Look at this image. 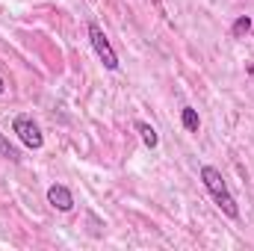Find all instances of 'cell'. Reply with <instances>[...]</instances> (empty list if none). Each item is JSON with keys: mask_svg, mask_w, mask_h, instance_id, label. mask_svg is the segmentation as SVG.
Returning <instances> with one entry per match:
<instances>
[{"mask_svg": "<svg viewBox=\"0 0 254 251\" xmlns=\"http://www.w3.org/2000/svg\"><path fill=\"white\" fill-rule=\"evenodd\" d=\"M12 133H18V139H21L27 148H33V151H39V148L45 145L42 130H39V125H36L30 116H18V119L12 122Z\"/></svg>", "mask_w": 254, "mask_h": 251, "instance_id": "cell-3", "label": "cell"}, {"mask_svg": "<svg viewBox=\"0 0 254 251\" xmlns=\"http://www.w3.org/2000/svg\"><path fill=\"white\" fill-rule=\"evenodd\" d=\"M48 204H51L54 210H60V213H68V210L74 207V195L68 192V187L54 184V187H48Z\"/></svg>", "mask_w": 254, "mask_h": 251, "instance_id": "cell-4", "label": "cell"}, {"mask_svg": "<svg viewBox=\"0 0 254 251\" xmlns=\"http://www.w3.org/2000/svg\"><path fill=\"white\" fill-rule=\"evenodd\" d=\"M136 130H139V136H142V142H145V148H157L160 145V136H157V130L148 125V122H136Z\"/></svg>", "mask_w": 254, "mask_h": 251, "instance_id": "cell-5", "label": "cell"}, {"mask_svg": "<svg viewBox=\"0 0 254 251\" xmlns=\"http://www.w3.org/2000/svg\"><path fill=\"white\" fill-rule=\"evenodd\" d=\"M3 89H6V83H3V77H0V95H3Z\"/></svg>", "mask_w": 254, "mask_h": 251, "instance_id": "cell-9", "label": "cell"}, {"mask_svg": "<svg viewBox=\"0 0 254 251\" xmlns=\"http://www.w3.org/2000/svg\"><path fill=\"white\" fill-rule=\"evenodd\" d=\"M0 157H3V160H9V163H18V160H21L18 148H15V145H12L3 133H0Z\"/></svg>", "mask_w": 254, "mask_h": 251, "instance_id": "cell-8", "label": "cell"}, {"mask_svg": "<svg viewBox=\"0 0 254 251\" xmlns=\"http://www.w3.org/2000/svg\"><path fill=\"white\" fill-rule=\"evenodd\" d=\"M89 42H92L98 60L104 63L107 71H116V68H119V57H116V51H113V45H110V39H107V33L101 30L98 21H89Z\"/></svg>", "mask_w": 254, "mask_h": 251, "instance_id": "cell-2", "label": "cell"}, {"mask_svg": "<svg viewBox=\"0 0 254 251\" xmlns=\"http://www.w3.org/2000/svg\"><path fill=\"white\" fill-rule=\"evenodd\" d=\"M181 125L187 133H198V127H201V119H198V113L192 110V107H184L181 110Z\"/></svg>", "mask_w": 254, "mask_h": 251, "instance_id": "cell-7", "label": "cell"}, {"mask_svg": "<svg viewBox=\"0 0 254 251\" xmlns=\"http://www.w3.org/2000/svg\"><path fill=\"white\" fill-rule=\"evenodd\" d=\"M201 184L204 189L210 192V198H213V204L228 216V219H240V207H237V198L231 195V189L225 184V178H222V172L216 169V166H201Z\"/></svg>", "mask_w": 254, "mask_h": 251, "instance_id": "cell-1", "label": "cell"}, {"mask_svg": "<svg viewBox=\"0 0 254 251\" xmlns=\"http://www.w3.org/2000/svg\"><path fill=\"white\" fill-rule=\"evenodd\" d=\"M252 27H254L252 15H240V18L234 21V27H231V36H234V39H246V36L252 33Z\"/></svg>", "mask_w": 254, "mask_h": 251, "instance_id": "cell-6", "label": "cell"}]
</instances>
